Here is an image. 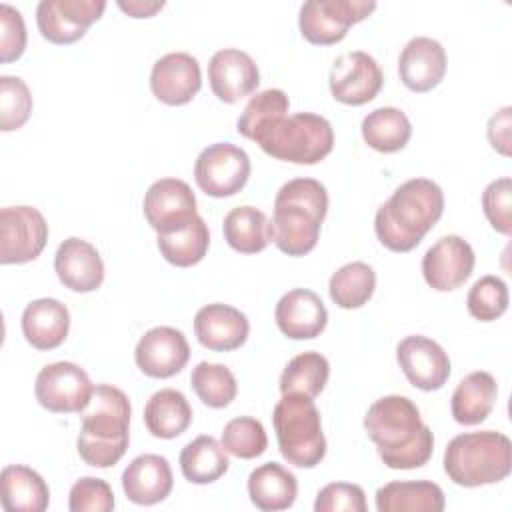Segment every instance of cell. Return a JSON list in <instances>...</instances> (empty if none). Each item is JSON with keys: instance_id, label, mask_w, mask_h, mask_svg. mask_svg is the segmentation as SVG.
Wrapping results in <instances>:
<instances>
[{"instance_id": "obj_8", "label": "cell", "mask_w": 512, "mask_h": 512, "mask_svg": "<svg viewBox=\"0 0 512 512\" xmlns=\"http://www.w3.org/2000/svg\"><path fill=\"white\" fill-rule=\"evenodd\" d=\"M376 10L374 0H308L300 6V34L316 46H332L346 38L348 28Z\"/></svg>"}, {"instance_id": "obj_37", "label": "cell", "mask_w": 512, "mask_h": 512, "mask_svg": "<svg viewBox=\"0 0 512 512\" xmlns=\"http://www.w3.org/2000/svg\"><path fill=\"white\" fill-rule=\"evenodd\" d=\"M190 386L202 404L210 408H226L238 394L232 370L224 364L198 362L190 374Z\"/></svg>"}, {"instance_id": "obj_40", "label": "cell", "mask_w": 512, "mask_h": 512, "mask_svg": "<svg viewBox=\"0 0 512 512\" xmlns=\"http://www.w3.org/2000/svg\"><path fill=\"white\" fill-rule=\"evenodd\" d=\"M466 308L470 316L480 322H492L500 318L508 308L506 282L494 274H486L478 278L468 290Z\"/></svg>"}, {"instance_id": "obj_3", "label": "cell", "mask_w": 512, "mask_h": 512, "mask_svg": "<svg viewBox=\"0 0 512 512\" xmlns=\"http://www.w3.org/2000/svg\"><path fill=\"white\" fill-rule=\"evenodd\" d=\"M130 400L112 384H96L90 404L80 412L78 454L94 468L114 466L130 442Z\"/></svg>"}, {"instance_id": "obj_28", "label": "cell", "mask_w": 512, "mask_h": 512, "mask_svg": "<svg viewBox=\"0 0 512 512\" xmlns=\"http://www.w3.org/2000/svg\"><path fill=\"white\" fill-rule=\"evenodd\" d=\"M0 484V502L6 512H44L48 508L50 490L36 470L24 464L4 466Z\"/></svg>"}, {"instance_id": "obj_21", "label": "cell", "mask_w": 512, "mask_h": 512, "mask_svg": "<svg viewBox=\"0 0 512 512\" xmlns=\"http://www.w3.org/2000/svg\"><path fill=\"white\" fill-rule=\"evenodd\" d=\"M58 280L72 292H94L104 282V262L98 250L82 238H66L54 256Z\"/></svg>"}, {"instance_id": "obj_13", "label": "cell", "mask_w": 512, "mask_h": 512, "mask_svg": "<svg viewBox=\"0 0 512 512\" xmlns=\"http://www.w3.org/2000/svg\"><path fill=\"white\" fill-rule=\"evenodd\" d=\"M328 84L334 100L348 106H362L378 96L384 84V74L368 52L352 50L340 54L332 62Z\"/></svg>"}, {"instance_id": "obj_6", "label": "cell", "mask_w": 512, "mask_h": 512, "mask_svg": "<svg viewBox=\"0 0 512 512\" xmlns=\"http://www.w3.org/2000/svg\"><path fill=\"white\" fill-rule=\"evenodd\" d=\"M252 140L272 158L292 164H316L334 148L332 124L314 112L278 116L260 126Z\"/></svg>"}, {"instance_id": "obj_47", "label": "cell", "mask_w": 512, "mask_h": 512, "mask_svg": "<svg viewBox=\"0 0 512 512\" xmlns=\"http://www.w3.org/2000/svg\"><path fill=\"white\" fill-rule=\"evenodd\" d=\"M162 0H118V8L132 18H150L164 8Z\"/></svg>"}, {"instance_id": "obj_14", "label": "cell", "mask_w": 512, "mask_h": 512, "mask_svg": "<svg viewBox=\"0 0 512 512\" xmlns=\"http://www.w3.org/2000/svg\"><path fill=\"white\" fill-rule=\"evenodd\" d=\"M396 360L408 382L424 392L440 390L450 378V358L432 338L412 334L396 346Z\"/></svg>"}, {"instance_id": "obj_32", "label": "cell", "mask_w": 512, "mask_h": 512, "mask_svg": "<svg viewBox=\"0 0 512 512\" xmlns=\"http://www.w3.org/2000/svg\"><path fill=\"white\" fill-rule=\"evenodd\" d=\"M210 246V232L202 216H194L188 224L158 234V250L166 262L178 268H190L204 260Z\"/></svg>"}, {"instance_id": "obj_4", "label": "cell", "mask_w": 512, "mask_h": 512, "mask_svg": "<svg viewBox=\"0 0 512 512\" xmlns=\"http://www.w3.org/2000/svg\"><path fill=\"white\" fill-rule=\"evenodd\" d=\"M328 212L326 186L314 178H294L282 184L274 198L272 242L288 256L314 250Z\"/></svg>"}, {"instance_id": "obj_10", "label": "cell", "mask_w": 512, "mask_h": 512, "mask_svg": "<svg viewBox=\"0 0 512 512\" xmlns=\"http://www.w3.org/2000/svg\"><path fill=\"white\" fill-rule=\"evenodd\" d=\"M92 392L88 374L74 362L46 364L34 384L38 404L54 414L82 412L90 404Z\"/></svg>"}, {"instance_id": "obj_33", "label": "cell", "mask_w": 512, "mask_h": 512, "mask_svg": "<svg viewBox=\"0 0 512 512\" xmlns=\"http://www.w3.org/2000/svg\"><path fill=\"white\" fill-rule=\"evenodd\" d=\"M362 138L364 142L382 154H392L402 150L410 136H412V124L408 116L394 106L376 108L362 120Z\"/></svg>"}, {"instance_id": "obj_35", "label": "cell", "mask_w": 512, "mask_h": 512, "mask_svg": "<svg viewBox=\"0 0 512 512\" xmlns=\"http://www.w3.org/2000/svg\"><path fill=\"white\" fill-rule=\"evenodd\" d=\"M330 376V364L326 356L320 352H302L294 356L280 376V392L282 394H304L308 398H316Z\"/></svg>"}, {"instance_id": "obj_19", "label": "cell", "mask_w": 512, "mask_h": 512, "mask_svg": "<svg viewBox=\"0 0 512 512\" xmlns=\"http://www.w3.org/2000/svg\"><path fill=\"white\" fill-rule=\"evenodd\" d=\"M208 82L220 102L234 104L258 88L260 72L250 54L238 48H222L208 62Z\"/></svg>"}, {"instance_id": "obj_1", "label": "cell", "mask_w": 512, "mask_h": 512, "mask_svg": "<svg viewBox=\"0 0 512 512\" xmlns=\"http://www.w3.org/2000/svg\"><path fill=\"white\" fill-rule=\"evenodd\" d=\"M364 430L376 444L382 462L392 470L420 468L432 458V430L406 396L388 394L372 402L364 416Z\"/></svg>"}, {"instance_id": "obj_45", "label": "cell", "mask_w": 512, "mask_h": 512, "mask_svg": "<svg viewBox=\"0 0 512 512\" xmlns=\"http://www.w3.org/2000/svg\"><path fill=\"white\" fill-rule=\"evenodd\" d=\"M26 48V24L10 4H0V62L18 60Z\"/></svg>"}, {"instance_id": "obj_43", "label": "cell", "mask_w": 512, "mask_h": 512, "mask_svg": "<svg viewBox=\"0 0 512 512\" xmlns=\"http://www.w3.org/2000/svg\"><path fill=\"white\" fill-rule=\"evenodd\" d=\"M68 508L72 512H110L114 508V492L106 480L84 476L70 488Z\"/></svg>"}, {"instance_id": "obj_5", "label": "cell", "mask_w": 512, "mask_h": 512, "mask_svg": "<svg viewBox=\"0 0 512 512\" xmlns=\"http://www.w3.org/2000/svg\"><path fill=\"white\" fill-rule=\"evenodd\" d=\"M444 472L464 488L496 484L512 472V442L494 430L454 436L444 450Z\"/></svg>"}, {"instance_id": "obj_15", "label": "cell", "mask_w": 512, "mask_h": 512, "mask_svg": "<svg viewBox=\"0 0 512 512\" xmlns=\"http://www.w3.org/2000/svg\"><path fill=\"white\" fill-rule=\"evenodd\" d=\"M472 246L456 236L448 234L438 238L422 258V276L426 284L438 292H450L460 288L474 270Z\"/></svg>"}, {"instance_id": "obj_18", "label": "cell", "mask_w": 512, "mask_h": 512, "mask_svg": "<svg viewBox=\"0 0 512 512\" xmlns=\"http://www.w3.org/2000/svg\"><path fill=\"white\" fill-rule=\"evenodd\" d=\"M202 86L198 60L188 52H170L158 58L150 72L152 94L168 106L188 104Z\"/></svg>"}, {"instance_id": "obj_7", "label": "cell", "mask_w": 512, "mask_h": 512, "mask_svg": "<svg viewBox=\"0 0 512 512\" xmlns=\"http://www.w3.org/2000/svg\"><path fill=\"white\" fill-rule=\"evenodd\" d=\"M278 450L288 464L314 468L326 456L320 412L304 394H282L272 412Z\"/></svg>"}, {"instance_id": "obj_34", "label": "cell", "mask_w": 512, "mask_h": 512, "mask_svg": "<svg viewBox=\"0 0 512 512\" xmlns=\"http://www.w3.org/2000/svg\"><path fill=\"white\" fill-rule=\"evenodd\" d=\"M230 462L224 446L212 436H198L180 452L182 476L192 484H212L222 478Z\"/></svg>"}, {"instance_id": "obj_42", "label": "cell", "mask_w": 512, "mask_h": 512, "mask_svg": "<svg viewBox=\"0 0 512 512\" xmlns=\"http://www.w3.org/2000/svg\"><path fill=\"white\" fill-rule=\"evenodd\" d=\"M482 210L496 232L512 234V180L508 176L496 178L484 188Z\"/></svg>"}, {"instance_id": "obj_44", "label": "cell", "mask_w": 512, "mask_h": 512, "mask_svg": "<svg viewBox=\"0 0 512 512\" xmlns=\"http://www.w3.org/2000/svg\"><path fill=\"white\" fill-rule=\"evenodd\" d=\"M366 494L358 484L330 482L318 490L314 512H366Z\"/></svg>"}, {"instance_id": "obj_24", "label": "cell", "mask_w": 512, "mask_h": 512, "mask_svg": "<svg viewBox=\"0 0 512 512\" xmlns=\"http://www.w3.org/2000/svg\"><path fill=\"white\" fill-rule=\"evenodd\" d=\"M172 486V468L160 454H140L122 472V490L126 498L140 506H152L166 500Z\"/></svg>"}, {"instance_id": "obj_2", "label": "cell", "mask_w": 512, "mask_h": 512, "mask_svg": "<svg viewBox=\"0 0 512 512\" xmlns=\"http://www.w3.org/2000/svg\"><path fill=\"white\" fill-rule=\"evenodd\" d=\"M444 212V192L428 178H410L378 206L374 232L392 252H410L434 228Z\"/></svg>"}, {"instance_id": "obj_25", "label": "cell", "mask_w": 512, "mask_h": 512, "mask_svg": "<svg viewBox=\"0 0 512 512\" xmlns=\"http://www.w3.org/2000/svg\"><path fill=\"white\" fill-rule=\"evenodd\" d=\"M22 334L36 350L58 348L70 330V312L56 298L32 300L22 312Z\"/></svg>"}, {"instance_id": "obj_36", "label": "cell", "mask_w": 512, "mask_h": 512, "mask_svg": "<svg viewBox=\"0 0 512 512\" xmlns=\"http://www.w3.org/2000/svg\"><path fill=\"white\" fill-rule=\"evenodd\" d=\"M376 290V272L366 262H348L338 268L328 284L332 302L338 308L352 310L364 306Z\"/></svg>"}, {"instance_id": "obj_29", "label": "cell", "mask_w": 512, "mask_h": 512, "mask_svg": "<svg viewBox=\"0 0 512 512\" xmlns=\"http://www.w3.org/2000/svg\"><path fill=\"white\" fill-rule=\"evenodd\" d=\"M444 492L430 480H394L376 490L378 512H442Z\"/></svg>"}, {"instance_id": "obj_31", "label": "cell", "mask_w": 512, "mask_h": 512, "mask_svg": "<svg viewBox=\"0 0 512 512\" xmlns=\"http://www.w3.org/2000/svg\"><path fill=\"white\" fill-rule=\"evenodd\" d=\"M224 240L242 254L262 252L272 242V222L254 206H236L224 216Z\"/></svg>"}, {"instance_id": "obj_17", "label": "cell", "mask_w": 512, "mask_h": 512, "mask_svg": "<svg viewBox=\"0 0 512 512\" xmlns=\"http://www.w3.org/2000/svg\"><path fill=\"white\" fill-rule=\"evenodd\" d=\"M190 358L186 336L172 326H154L138 340L134 350L136 366L150 378L176 376Z\"/></svg>"}, {"instance_id": "obj_26", "label": "cell", "mask_w": 512, "mask_h": 512, "mask_svg": "<svg viewBox=\"0 0 512 512\" xmlns=\"http://www.w3.org/2000/svg\"><path fill=\"white\" fill-rule=\"evenodd\" d=\"M498 398V384L490 372L476 370L464 376L450 398L452 416L458 424L476 426L484 422L494 410Z\"/></svg>"}, {"instance_id": "obj_46", "label": "cell", "mask_w": 512, "mask_h": 512, "mask_svg": "<svg viewBox=\"0 0 512 512\" xmlns=\"http://www.w3.org/2000/svg\"><path fill=\"white\" fill-rule=\"evenodd\" d=\"M510 106H504L488 120V140L502 156H510Z\"/></svg>"}, {"instance_id": "obj_38", "label": "cell", "mask_w": 512, "mask_h": 512, "mask_svg": "<svg viewBox=\"0 0 512 512\" xmlns=\"http://www.w3.org/2000/svg\"><path fill=\"white\" fill-rule=\"evenodd\" d=\"M220 444L228 454L242 460H252L266 452L268 436L260 420L252 416H238L224 426Z\"/></svg>"}, {"instance_id": "obj_39", "label": "cell", "mask_w": 512, "mask_h": 512, "mask_svg": "<svg viewBox=\"0 0 512 512\" xmlns=\"http://www.w3.org/2000/svg\"><path fill=\"white\" fill-rule=\"evenodd\" d=\"M288 108H290V100L284 90H280V88L262 90L248 100L246 108L242 110V114L236 122V130L240 136L252 140L254 132L260 126H264L266 122H270L278 116H286Z\"/></svg>"}, {"instance_id": "obj_22", "label": "cell", "mask_w": 512, "mask_h": 512, "mask_svg": "<svg viewBox=\"0 0 512 512\" xmlns=\"http://www.w3.org/2000/svg\"><path fill=\"white\" fill-rule=\"evenodd\" d=\"M194 332L204 348L212 352H232L246 342L250 322L238 308L214 302L196 312Z\"/></svg>"}, {"instance_id": "obj_9", "label": "cell", "mask_w": 512, "mask_h": 512, "mask_svg": "<svg viewBox=\"0 0 512 512\" xmlns=\"http://www.w3.org/2000/svg\"><path fill=\"white\" fill-rule=\"evenodd\" d=\"M250 178L248 154L232 142H216L204 148L194 162L198 188L212 198L238 194Z\"/></svg>"}, {"instance_id": "obj_11", "label": "cell", "mask_w": 512, "mask_h": 512, "mask_svg": "<svg viewBox=\"0 0 512 512\" xmlns=\"http://www.w3.org/2000/svg\"><path fill=\"white\" fill-rule=\"evenodd\" d=\"M48 242V224L32 206L0 210V262L26 264L36 260Z\"/></svg>"}, {"instance_id": "obj_12", "label": "cell", "mask_w": 512, "mask_h": 512, "mask_svg": "<svg viewBox=\"0 0 512 512\" xmlns=\"http://www.w3.org/2000/svg\"><path fill=\"white\" fill-rule=\"evenodd\" d=\"M104 10V0H42L36 6L38 32L52 44H72L100 20Z\"/></svg>"}, {"instance_id": "obj_30", "label": "cell", "mask_w": 512, "mask_h": 512, "mask_svg": "<svg viewBox=\"0 0 512 512\" xmlns=\"http://www.w3.org/2000/svg\"><path fill=\"white\" fill-rule=\"evenodd\" d=\"M144 424L156 438L172 440L192 424V406L180 390L162 388L144 406Z\"/></svg>"}, {"instance_id": "obj_20", "label": "cell", "mask_w": 512, "mask_h": 512, "mask_svg": "<svg viewBox=\"0 0 512 512\" xmlns=\"http://www.w3.org/2000/svg\"><path fill=\"white\" fill-rule=\"evenodd\" d=\"M274 320L284 336L292 340H312L324 332L328 310L316 292L294 288L278 300Z\"/></svg>"}, {"instance_id": "obj_41", "label": "cell", "mask_w": 512, "mask_h": 512, "mask_svg": "<svg viewBox=\"0 0 512 512\" xmlns=\"http://www.w3.org/2000/svg\"><path fill=\"white\" fill-rule=\"evenodd\" d=\"M32 114V94L18 76H0V130L22 128Z\"/></svg>"}, {"instance_id": "obj_27", "label": "cell", "mask_w": 512, "mask_h": 512, "mask_svg": "<svg viewBox=\"0 0 512 512\" xmlns=\"http://www.w3.org/2000/svg\"><path fill=\"white\" fill-rule=\"evenodd\" d=\"M296 494V476L278 462H264L248 476V496L258 510H286L294 504Z\"/></svg>"}, {"instance_id": "obj_23", "label": "cell", "mask_w": 512, "mask_h": 512, "mask_svg": "<svg viewBox=\"0 0 512 512\" xmlns=\"http://www.w3.org/2000/svg\"><path fill=\"white\" fill-rule=\"evenodd\" d=\"M398 74L402 84L412 92H428L436 88L446 74V50L428 36L408 40L398 58Z\"/></svg>"}, {"instance_id": "obj_16", "label": "cell", "mask_w": 512, "mask_h": 512, "mask_svg": "<svg viewBox=\"0 0 512 512\" xmlns=\"http://www.w3.org/2000/svg\"><path fill=\"white\" fill-rule=\"evenodd\" d=\"M196 216V196L180 178H160L144 194V218L156 234L172 232Z\"/></svg>"}]
</instances>
